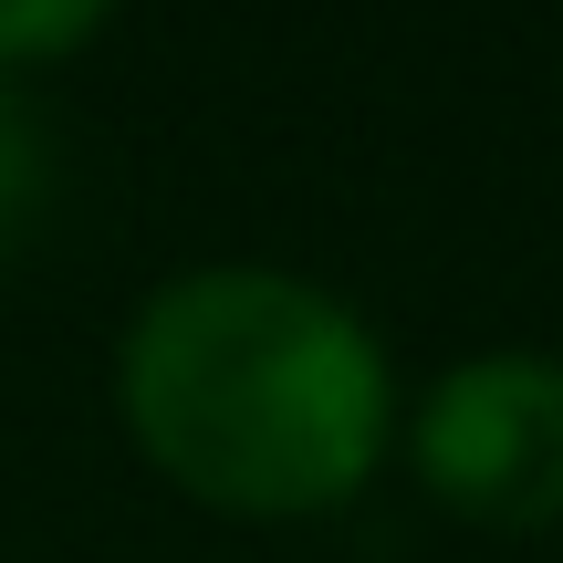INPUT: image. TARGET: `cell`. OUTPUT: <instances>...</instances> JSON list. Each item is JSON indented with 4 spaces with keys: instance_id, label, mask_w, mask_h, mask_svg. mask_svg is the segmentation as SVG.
Segmentation results:
<instances>
[{
    "instance_id": "obj_3",
    "label": "cell",
    "mask_w": 563,
    "mask_h": 563,
    "mask_svg": "<svg viewBox=\"0 0 563 563\" xmlns=\"http://www.w3.org/2000/svg\"><path fill=\"white\" fill-rule=\"evenodd\" d=\"M42 178H53L42 115L11 95V74H0V262H11V251H21V230H32V209H42Z\"/></svg>"
},
{
    "instance_id": "obj_2",
    "label": "cell",
    "mask_w": 563,
    "mask_h": 563,
    "mask_svg": "<svg viewBox=\"0 0 563 563\" xmlns=\"http://www.w3.org/2000/svg\"><path fill=\"white\" fill-rule=\"evenodd\" d=\"M418 470L481 532L563 522V365L553 355H470L418 407Z\"/></svg>"
},
{
    "instance_id": "obj_1",
    "label": "cell",
    "mask_w": 563,
    "mask_h": 563,
    "mask_svg": "<svg viewBox=\"0 0 563 563\" xmlns=\"http://www.w3.org/2000/svg\"><path fill=\"white\" fill-rule=\"evenodd\" d=\"M136 449L209 511L302 522L365 490L397 428L386 355L292 272H188L136 313L115 365Z\"/></svg>"
},
{
    "instance_id": "obj_4",
    "label": "cell",
    "mask_w": 563,
    "mask_h": 563,
    "mask_svg": "<svg viewBox=\"0 0 563 563\" xmlns=\"http://www.w3.org/2000/svg\"><path fill=\"white\" fill-rule=\"evenodd\" d=\"M115 11V0H0V74L11 63H53V53H74L95 21Z\"/></svg>"
}]
</instances>
